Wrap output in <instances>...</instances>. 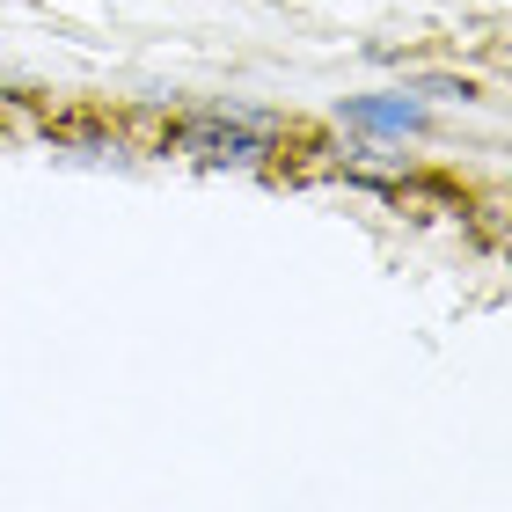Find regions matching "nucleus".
I'll list each match as a JSON object with an SVG mask.
<instances>
[{
	"label": "nucleus",
	"mask_w": 512,
	"mask_h": 512,
	"mask_svg": "<svg viewBox=\"0 0 512 512\" xmlns=\"http://www.w3.org/2000/svg\"><path fill=\"white\" fill-rule=\"evenodd\" d=\"M271 132L278 118H264V110H235V118H191L183 125V147H191L198 161H264L271 154Z\"/></svg>",
	"instance_id": "nucleus-1"
},
{
	"label": "nucleus",
	"mask_w": 512,
	"mask_h": 512,
	"mask_svg": "<svg viewBox=\"0 0 512 512\" xmlns=\"http://www.w3.org/2000/svg\"><path fill=\"white\" fill-rule=\"evenodd\" d=\"M344 125H359V132H425V103H403V96H352V103H344Z\"/></svg>",
	"instance_id": "nucleus-2"
}]
</instances>
